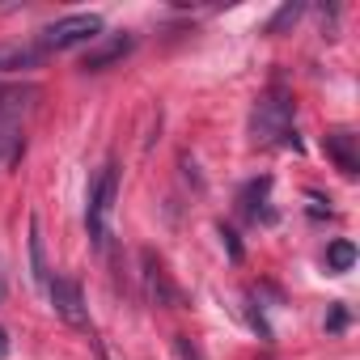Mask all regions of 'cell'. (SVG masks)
<instances>
[{
	"instance_id": "cell-11",
	"label": "cell",
	"mask_w": 360,
	"mask_h": 360,
	"mask_svg": "<svg viewBox=\"0 0 360 360\" xmlns=\"http://www.w3.org/2000/svg\"><path fill=\"white\" fill-rule=\"evenodd\" d=\"M144 267H148V292H153L157 301H169V297H174V288H169V280H165L161 263H153V255H144Z\"/></svg>"
},
{
	"instance_id": "cell-5",
	"label": "cell",
	"mask_w": 360,
	"mask_h": 360,
	"mask_svg": "<svg viewBox=\"0 0 360 360\" xmlns=\"http://www.w3.org/2000/svg\"><path fill=\"white\" fill-rule=\"evenodd\" d=\"M34 98H39L34 85H0V127H18Z\"/></svg>"
},
{
	"instance_id": "cell-4",
	"label": "cell",
	"mask_w": 360,
	"mask_h": 360,
	"mask_svg": "<svg viewBox=\"0 0 360 360\" xmlns=\"http://www.w3.org/2000/svg\"><path fill=\"white\" fill-rule=\"evenodd\" d=\"M47 297H51V305H56V314H60L64 322H72V326H89L85 297H81V288H77L72 280H51V284H47Z\"/></svg>"
},
{
	"instance_id": "cell-1",
	"label": "cell",
	"mask_w": 360,
	"mask_h": 360,
	"mask_svg": "<svg viewBox=\"0 0 360 360\" xmlns=\"http://www.w3.org/2000/svg\"><path fill=\"white\" fill-rule=\"evenodd\" d=\"M115 200H119V165H102L98 178L89 183V195H85V229H89V238H94L98 250L106 246Z\"/></svg>"
},
{
	"instance_id": "cell-10",
	"label": "cell",
	"mask_w": 360,
	"mask_h": 360,
	"mask_svg": "<svg viewBox=\"0 0 360 360\" xmlns=\"http://www.w3.org/2000/svg\"><path fill=\"white\" fill-rule=\"evenodd\" d=\"M352 263H356V246H352V242H330L326 267H330V271H352Z\"/></svg>"
},
{
	"instance_id": "cell-14",
	"label": "cell",
	"mask_w": 360,
	"mask_h": 360,
	"mask_svg": "<svg viewBox=\"0 0 360 360\" xmlns=\"http://www.w3.org/2000/svg\"><path fill=\"white\" fill-rule=\"evenodd\" d=\"M9 356V339H5V330H0V360Z\"/></svg>"
},
{
	"instance_id": "cell-3",
	"label": "cell",
	"mask_w": 360,
	"mask_h": 360,
	"mask_svg": "<svg viewBox=\"0 0 360 360\" xmlns=\"http://www.w3.org/2000/svg\"><path fill=\"white\" fill-rule=\"evenodd\" d=\"M94 39H102V18L98 13H68L43 30V51H68V47L94 43Z\"/></svg>"
},
{
	"instance_id": "cell-13",
	"label": "cell",
	"mask_w": 360,
	"mask_h": 360,
	"mask_svg": "<svg viewBox=\"0 0 360 360\" xmlns=\"http://www.w3.org/2000/svg\"><path fill=\"white\" fill-rule=\"evenodd\" d=\"M18 153V127H0V165Z\"/></svg>"
},
{
	"instance_id": "cell-8",
	"label": "cell",
	"mask_w": 360,
	"mask_h": 360,
	"mask_svg": "<svg viewBox=\"0 0 360 360\" xmlns=\"http://www.w3.org/2000/svg\"><path fill=\"white\" fill-rule=\"evenodd\" d=\"M34 64H39V47L0 43V72H18V68H34Z\"/></svg>"
},
{
	"instance_id": "cell-6",
	"label": "cell",
	"mask_w": 360,
	"mask_h": 360,
	"mask_svg": "<svg viewBox=\"0 0 360 360\" xmlns=\"http://www.w3.org/2000/svg\"><path fill=\"white\" fill-rule=\"evenodd\" d=\"M322 148H326V157L335 161L339 174H356L360 169V153H356V136L352 131H326Z\"/></svg>"
},
{
	"instance_id": "cell-9",
	"label": "cell",
	"mask_w": 360,
	"mask_h": 360,
	"mask_svg": "<svg viewBox=\"0 0 360 360\" xmlns=\"http://www.w3.org/2000/svg\"><path fill=\"white\" fill-rule=\"evenodd\" d=\"M30 271H34V284L47 288L51 276H47V255H43V233H39V221H30Z\"/></svg>"
},
{
	"instance_id": "cell-12",
	"label": "cell",
	"mask_w": 360,
	"mask_h": 360,
	"mask_svg": "<svg viewBox=\"0 0 360 360\" xmlns=\"http://www.w3.org/2000/svg\"><path fill=\"white\" fill-rule=\"evenodd\" d=\"M301 13H305V5H301V0H292V5H284L271 22H267V34H284L288 26H297L301 22Z\"/></svg>"
},
{
	"instance_id": "cell-7",
	"label": "cell",
	"mask_w": 360,
	"mask_h": 360,
	"mask_svg": "<svg viewBox=\"0 0 360 360\" xmlns=\"http://www.w3.org/2000/svg\"><path fill=\"white\" fill-rule=\"evenodd\" d=\"M131 51V34H115V39H102L94 51H85V60H81V68H89V72H98V68H110L115 60H123Z\"/></svg>"
},
{
	"instance_id": "cell-2",
	"label": "cell",
	"mask_w": 360,
	"mask_h": 360,
	"mask_svg": "<svg viewBox=\"0 0 360 360\" xmlns=\"http://www.w3.org/2000/svg\"><path fill=\"white\" fill-rule=\"evenodd\" d=\"M250 131H255V144H271V140H284L297 148V131H292V98L284 89H271L259 98L255 106V119H250Z\"/></svg>"
}]
</instances>
